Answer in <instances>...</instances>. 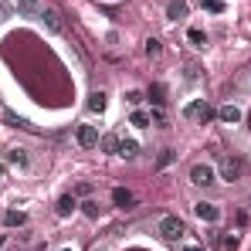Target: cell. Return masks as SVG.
I'll return each mask as SVG.
<instances>
[{
	"label": "cell",
	"mask_w": 251,
	"mask_h": 251,
	"mask_svg": "<svg viewBox=\"0 0 251 251\" xmlns=\"http://www.w3.org/2000/svg\"><path fill=\"white\" fill-rule=\"evenodd\" d=\"M7 163H17V167H27V153H24V150H10V153H7Z\"/></svg>",
	"instance_id": "16"
},
{
	"label": "cell",
	"mask_w": 251,
	"mask_h": 251,
	"mask_svg": "<svg viewBox=\"0 0 251 251\" xmlns=\"http://www.w3.org/2000/svg\"><path fill=\"white\" fill-rule=\"evenodd\" d=\"M201 7L210 14H224V0H201Z\"/></svg>",
	"instance_id": "17"
},
{
	"label": "cell",
	"mask_w": 251,
	"mask_h": 251,
	"mask_svg": "<svg viewBox=\"0 0 251 251\" xmlns=\"http://www.w3.org/2000/svg\"><path fill=\"white\" fill-rule=\"evenodd\" d=\"M194 214H197V217H201V221H207V224H214V221H217V217H221V210L214 207V204H207V201H201V204H197V207H194Z\"/></svg>",
	"instance_id": "6"
},
{
	"label": "cell",
	"mask_w": 251,
	"mask_h": 251,
	"mask_svg": "<svg viewBox=\"0 0 251 251\" xmlns=\"http://www.w3.org/2000/svg\"><path fill=\"white\" fill-rule=\"evenodd\" d=\"M238 173H241V163H238V160L221 156V176H224V180H238Z\"/></svg>",
	"instance_id": "7"
},
{
	"label": "cell",
	"mask_w": 251,
	"mask_h": 251,
	"mask_svg": "<svg viewBox=\"0 0 251 251\" xmlns=\"http://www.w3.org/2000/svg\"><path fill=\"white\" fill-rule=\"evenodd\" d=\"M190 41H194V44H207V38H204V31L194 27V31H190Z\"/></svg>",
	"instance_id": "25"
},
{
	"label": "cell",
	"mask_w": 251,
	"mask_h": 251,
	"mask_svg": "<svg viewBox=\"0 0 251 251\" xmlns=\"http://www.w3.org/2000/svg\"><path fill=\"white\" fill-rule=\"evenodd\" d=\"M183 251H201V248H183Z\"/></svg>",
	"instance_id": "28"
},
{
	"label": "cell",
	"mask_w": 251,
	"mask_h": 251,
	"mask_svg": "<svg viewBox=\"0 0 251 251\" xmlns=\"http://www.w3.org/2000/svg\"><path fill=\"white\" fill-rule=\"evenodd\" d=\"M24 221H27V214H21V210H7V214H3V224H7V227H21Z\"/></svg>",
	"instance_id": "13"
},
{
	"label": "cell",
	"mask_w": 251,
	"mask_h": 251,
	"mask_svg": "<svg viewBox=\"0 0 251 251\" xmlns=\"http://www.w3.org/2000/svg\"><path fill=\"white\" fill-rule=\"evenodd\" d=\"M88 109H92V112H102V109H105V92H92V95H88Z\"/></svg>",
	"instance_id": "14"
},
{
	"label": "cell",
	"mask_w": 251,
	"mask_h": 251,
	"mask_svg": "<svg viewBox=\"0 0 251 251\" xmlns=\"http://www.w3.org/2000/svg\"><path fill=\"white\" fill-rule=\"evenodd\" d=\"M221 245H224L227 251H238V245H241V241H238V234H227V238H224Z\"/></svg>",
	"instance_id": "22"
},
{
	"label": "cell",
	"mask_w": 251,
	"mask_h": 251,
	"mask_svg": "<svg viewBox=\"0 0 251 251\" xmlns=\"http://www.w3.org/2000/svg\"><path fill=\"white\" fill-rule=\"evenodd\" d=\"M99 146L112 153V150H119V139H116V136H105V139H99Z\"/></svg>",
	"instance_id": "20"
},
{
	"label": "cell",
	"mask_w": 251,
	"mask_h": 251,
	"mask_svg": "<svg viewBox=\"0 0 251 251\" xmlns=\"http://www.w3.org/2000/svg\"><path fill=\"white\" fill-rule=\"evenodd\" d=\"M190 180H194L197 187H210V183H214V170L204 167V163H197V167L190 170Z\"/></svg>",
	"instance_id": "4"
},
{
	"label": "cell",
	"mask_w": 251,
	"mask_h": 251,
	"mask_svg": "<svg viewBox=\"0 0 251 251\" xmlns=\"http://www.w3.org/2000/svg\"><path fill=\"white\" fill-rule=\"evenodd\" d=\"M14 3H17V10L24 17H41V3L38 0H14Z\"/></svg>",
	"instance_id": "9"
},
{
	"label": "cell",
	"mask_w": 251,
	"mask_h": 251,
	"mask_svg": "<svg viewBox=\"0 0 251 251\" xmlns=\"http://www.w3.org/2000/svg\"><path fill=\"white\" fill-rule=\"evenodd\" d=\"M78 146H85V150L99 146V129L95 126H78Z\"/></svg>",
	"instance_id": "3"
},
{
	"label": "cell",
	"mask_w": 251,
	"mask_h": 251,
	"mask_svg": "<svg viewBox=\"0 0 251 251\" xmlns=\"http://www.w3.org/2000/svg\"><path fill=\"white\" fill-rule=\"evenodd\" d=\"M82 210L88 214V217H99V204H92V201H88V204H82Z\"/></svg>",
	"instance_id": "26"
},
{
	"label": "cell",
	"mask_w": 251,
	"mask_h": 251,
	"mask_svg": "<svg viewBox=\"0 0 251 251\" xmlns=\"http://www.w3.org/2000/svg\"><path fill=\"white\" fill-rule=\"evenodd\" d=\"M132 126H150V116L136 109V112H132Z\"/></svg>",
	"instance_id": "23"
},
{
	"label": "cell",
	"mask_w": 251,
	"mask_h": 251,
	"mask_svg": "<svg viewBox=\"0 0 251 251\" xmlns=\"http://www.w3.org/2000/svg\"><path fill=\"white\" fill-rule=\"evenodd\" d=\"M150 123H156V126H167V116H163V109L156 105L153 112H150Z\"/></svg>",
	"instance_id": "21"
},
{
	"label": "cell",
	"mask_w": 251,
	"mask_h": 251,
	"mask_svg": "<svg viewBox=\"0 0 251 251\" xmlns=\"http://www.w3.org/2000/svg\"><path fill=\"white\" fill-rule=\"evenodd\" d=\"M112 204H116V207H132V204H136V194L126 190V187H116V190H112Z\"/></svg>",
	"instance_id": "8"
},
{
	"label": "cell",
	"mask_w": 251,
	"mask_h": 251,
	"mask_svg": "<svg viewBox=\"0 0 251 251\" xmlns=\"http://www.w3.org/2000/svg\"><path fill=\"white\" fill-rule=\"evenodd\" d=\"M61 251H72V248H61Z\"/></svg>",
	"instance_id": "30"
},
{
	"label": "cell",
	"mask_w": 251,
	"mask_h": 251,
	"mask_svg": "<svg viewBox=\"0 0 251 251\" xmlns=\"http://www.w3.org/2000/svg\"><path fill=\"white\" fill-rule=\"evenodd\" d=\"M72 210H75V197H68V194H65V197L58 201V214H61V217H68Z\"/></svg>",
	"instance_id": "15"
},
{
	"label": "cell",
	"mask_w": 251,
	"mask_h": 251,
	"mask_svg": "<svg viewBox=\"0 0 251 251\" xmlns=\"http://www.w3.org/2000/svg\"><path fill=\"white\" fill-rule=\"evenodd\" d=\"M248 207H251V201H248Z\"/></svg>",
	"instance_id": "31"
},
{
	"label": "cell",
	"mask_w": 251,
	"mask_h": 251,
	"mask_svg": "<svg viewBox=\"0 0 251 251\" xmlns=\"http://www.w3.org/2000/svg\"><path fill=\"white\" fill-rule=\"evenodd\" d=\"M217 116H221V123H231V126L241 123V109H238V105H224Z\"/></svg>",
	"instance_id": "11"
},
{
	"label": "cell",
	"mask_w": 251,
	"mask_h": 251,
	"mask_svg": "<svg viewBox=\"0 0 251 251\" xmlns=\"http://www.w3.org/2000/svg\"><path fill=\"white\" fill-rule=\"evenodd\" d=\"M3 170H7V167H3V163H0V173H3Z\"/></svg>",
	"instance_id": "29"
},
{
	"label": "cell",
	"mask_w": 251,
	"mask_h": 251,
	"mask_svg": "<svg viewBox=\"0 0 251 251\" xmlns=\"http://www.w3.org/2000/svg\"><path fill=\"white\" fill-rule=\"evenodd\" d=\"M173 163V150H163V156H160V167H170Z\"/></svg>",
	"instance_id": "27"
},
{
	"label": "cell",
	"mask_w": 251,
	"mask_h": 251,
	"mask_svg": "<svg viewBox=\"0 0 251 251\" xmlns=\"http://www.w3.org/2000/svg\"><path fill=\"white\" fill-rule=\"evenodd\" d=\"M160 234H163L167 241H180V238L187 234V224H183L180 217H160Z\"/></svg>",
	"instance_id": "2"
},
{
	"label": "cell",
	"mask_w": 251,
	"mask_h": 251,
	"mask_svg": "<svg viewBox=\"0 0 251 251\" xmlns=\"http://www.w3.org/2000/svg\"><path fill=\"white\" fill-rule=\"evenodd\" d=\"M160 51H163V44L156 41V38H150V41H146V54H150V58H156Z\"/></svg>",
	"instance_id": "18"
},
{
	"label": "cell",
	"mask_w": 251,
	"mask_h": 251,
	"mask_svg": "<svg viewBox=\"0 0 251 251\" xmlns=\"http://www.w3.org/2000/svg\"><path fill=\"white\" fill-rule=\"evenodd\" d=\"M41 21H44V27H48V31H54V34H61V31H65V24H61V14H58V10H41Z\"/></svg>",
	"instance_id": "5"
},
{
	"label": "cell",
	"mask_w": 251,
	"mask_h": 251,
	"mask_svg": "<svg viewBox=\"0 0 251 251\" xmlns=\"http://www.w3.org/2000/svg\"><path fill=\"white\" fill-rule=\"evenodd\" d=\"M183 119H194V123H210V119H214V109L207 105V99H194V102L183 109Z\"/></svg>",
	"instance_id": "1"
},
{
	"label": "cell",
	"mask_w": 251,
	"mask_h": 251,
	"mask_svg": "<svg viewBox=\"0 0 251 251\" xmlns=\"http://www.w3.org/2000/svg\"><path fill=\"white\" fill-rule=\"evenodd\" d=\"M126 102H129V105H139V102H143V92H126Z\"/></svg>",
	"instance_id": "24"
},
{
	"label": "cell",
	"mask_w": 251,
	"mask_h": 251,
	"mask_svg": "<svg viewBox=\"0 0 251 251\" xmlns=\"http://www.w3.org/2000/svg\"><path fill=\"white\" fill-rule=\"evenodd\" d=\"M136 153H139V143H136V139H119V156L132 160Z\"/></svg>",
	"instance_id": "12"
},
{
	"label": "cell",
	"mask_w": 251,
	"mask_h": 251,
	"mask_svg": "<svg viewBox=\"0 0 251 251\" xmlns=\"http://www.w3.org/2000/svg\"><path fill=\"white\" fill-rule=\"evenodd\" d=\"M167 17L170 21H183V17H187V3H183V0H170L167 3Z\"/></svg>",
	"instance_id": "10"
},
{
	"label": "cell",
	"mask_w": 251,
	"mask_h": 251,
	"mask_svg": "<svg viewBox=\"0 0 251 251\" xmlns=\"http://www.w3.org/2000/svg\"><path fill=\"white\" fill-rule=\"evenodd\" d=\"M150 99H153L156 105H163V102H167V99H163V85H153V88H150Z\"/></svg>",
	"instance_id": "19"
}]
</instances>
